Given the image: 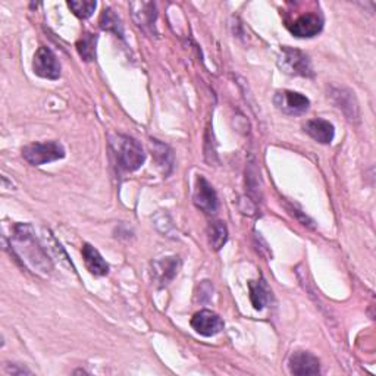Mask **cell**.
<instances>
[{
	"instance_id": "21",
	"label": "cell",
	"mask_w": 376,
	"mask_h": 376,
	"mask_svg": "<svg viewBox=\"0 0 376 376\" xmlns=\"http://www.w3.org/2000/svg\"><path fill=\"white\" fill-rule=\"evenodd\" d=\"M68 6L75 16L81 18V20H87L95 13L97 2H95V0H73V2H68Z\"/></svg>"
},
{
	"instance_id": "5",
	"label": "cell",
	"mask_w": 376,
	"mask_h": 376,
	"mask_svg": "<svg viewBox=\"0 0 376 376\" xmlns=\"http://www.w3.org/2000/svg\"><path fill=\"white\" fill-rule=\"evenodd\" d=\"M34 74L46 80H58L61 77V63L51 49L42 46L34 55Z\"/></svg>"
},
{
	"instance_id": "7",
	"label": "cell",
	"mask_w": 376,
	"mask_h": 376,
	"mask_svg": "<svg viewBox=\"0 0 376 376\" xmlns=\"http://www.w3.org/2000/svg\"><path fill=\"white\" fill-rule=\"evenodd\" d=\"M193 200L197 207L207 214H214L218 212L219 202H218L217 191H214L212 184L202 175H199V178H197V181H195Z\"/></svg>"
},
{
	"instance_id": "10",
	"label": "cell",
	"mask_w": 376,
	"mask_h": 376,
	"mask_svg": "<svg viewBox=\"0 0 376 376\" xmlns=\"http://www.w3.org/2000/svg\"><path fill=\"white\" fill-rule=\"evenodd\" d=\"M289 369L297 376L317 375L320 372V363L317 357L309 351H296L289 360Z\"/></svg>"
},
{
	"instance_id": "22",
	"label": "cell",
	"mask_w": 376,
	"mask_h": 376,
	"mask_svg": "<svg viewBox=\"0 0 376 376\" xmlns=\"http://www.w3.org/2000/svg\"><path fill=\"white\" fill-rule=\"evenodd\" d=\"M6 372L12 373V375H24V373H31V370L25 369V368H18L16 365H8L6 366Z\"/></svg>"
},
{
	"instance_id": "15",
	"label": "cell",
	"mask_w": 376,
	"mask_h": 376,
	"mask_svg": "<svg viewBox=\"0 0 376 376\" xmlns=\"http://www.w3.org/2000/svg\"><path fill=\"white\" fill-rule=\"evenodd\" d=\"M81 253H83L84 263L87 266L88 272L96 275V277H104V275L109 274V265L104 262L102 255L97 252V250L92 244L85 243L83 245Z\"/></svg>"
},
{
	"instance_id": "13",
	"label": "cell",
	"mask_w": 376,
	"mask_h": 376,
	"mask_svg": "<svg viewBox=\"0 0 376 376\" xmlns=\"http://www.w3.org/2000/svg\"><path fill=\"white\" fill-rule=\"evenodd\" d=\"M329 96L334 104L338 109H341L348 119H359V104H357L353 92L347 88H332Z\"/></svg>"
},
{
	"instance_id": "12",
	"label": "cell",
	"mask_w": 376,
	"mask_h": 376,
	"mask_svg": "<svg viewBox=\"0 0 376 376\" xmlns=\"http://www.w3.org/2000/svg\"><path fill=\"white\" fill-rule=\"evenodd\" d=\"M303 130L306 134H309L315 141L320 142V145H329L334 140L335 128L334 125L327 119H310L303 125Z\"/></svg>"
},
{
	"instance_id": "1",
	"label": "cell",
	"mask_w": 376,
	"mask_h": 376,
	"mask_svg": "<svg viewBox=\"0 0 376 376\" xmlns=\"http://www.w3.org/2000/svg\"><path fill=\"white\" fill-rule=\"evenodd\" d=\"M11 244L13 245L15 252L20 253L23 259L32 263L35 269L47 272L51 267L47 255L39 245L37 240H35L32 228L28 224H18L13 226V236L11 238Z\"/></svg>"
},
{
	"instance_id": "9",
	"label": "cell",
	"mask_w": 376,
	"mask_h": 376,
	"mask_svg": "<svg viewBox=\"0 0 376 376\" xmlns=\"http://www.w3.org/2000/svg\"><path fill=\"white\" fill-rule=\"evenodd\" d=\"M193 329L203 336H213L219 334L225 324L219 315L212 310H200L197 312L191 319Z\"/></svg>"
},
{
	"instance_id": "19",
	"label": "cell",
	"mask_w": 376,
	"mask_h": 376,
	"mask_svg": "<svg viewBox=\"0 0 376 376\" xmlns=\"http://www.w3.org/2000/svg\"><path fill=\"white\" fill-rule=\"evenodd\" d=\"M207 234H209V244L213 250H221L226 241H228V229L226 225L221 221L218 222H213L210 224L209 229H207Z\"/></svg>"
},
{
	"instance_id": "3",
	"label": "cell",
	"mask_w": 376,
	"mask_h": 376,
	"mask_svg": "<svg viewBox=\"0 0 376 376\" xmlns=\"http://www.w3.org/2000/svg\"><path fill=\"white\" fill-rule=\"evenodd\" d=\"M278 66L282 73L289 75L304 77V78L315 77V71L309 56L304 51L293 49L290 46H284L281 49L278 56Z\"/></svg>"
},
{
	"instance_id": "11",
	"label": "cell",
	"mask_w": 376,
	"mask_h": 376,
	"mask_svg": "<svg viewBox=\"0 0 376 376\" xmlns=\"http://www.w3.org/2000/svg\"><path fill=\"white\" fill-rule=\"evenodd\" d=\"M131 11L137 27L147 34H154V23L157 18L156 5L152 2H134L131 4Z\"/></svg>"
},
{
	"instance_id": "4",
	"label": "cell",
	"mask_w": 376,
	"mask_h": 376,
	"mask_svg": "<svg viewBox=\"0 0 376 376\" xmlns=\"http://www.w3.org/2000/svg\"><path fill=\"white\" fill-rule=\"evenodd\" d=\"M23 157L30 165L42 166L65 157V149L58 141L32 142L23 149Z\"/></svg>"
},
{
	"instance_id": "20",
	"label": "cell",
	"mask_w": 376,
	"mask_h": 376,
	"mask_svg": "<svg viewBox=\"0 0 376 376\" xmlns=\"http://www.w3.org/2000/svg\"><path fill=\"white\" fill-rule=\"evenodd\" d=\"M152 150H153V156L156 159V162L160 168H164V171L166 172V166L169 168V171L172 169V164H174V156L171 149L164 145V142H160L157 140H152Z\"/></svg>"
},
{
	"instance_id": "17",
	"label": "cell",
	"mask_w": 376,
	"mask_h": 376,
	"mask_svg": "<svg viewBox=\"0 0 376 376\" xmlns=\"http://www.w3.org/2000/svg\"><path fill=\"white\" fill-rule=\"evenodd\" d=\"M96 46L97 35L92 32H84L81 39L77 42V50L85 62H93L96 59Z\"/></svg>"
},
{
	"instance_id": "14",
	"label": "cell",
	"mask_w": 376,
	"mask_h": 376,
	"mask_svg": "<svg viewBox=\"0 0 376 376\" xmlns=\"http://www.w3.org/2000/svg\"><path fill=\"white\" fill-rule=\"evenodd\" d=\"M180 266H181L180 257L176 256L156 260L153 263V277L157 279L160 286H164L175 278L178 271H180Z\"/></svg>"
},
{
	"instance_id": "8",
	"label": "cell",
	"mask_w": 376,
	"mask_h": 376,
	"mask_svg": "<svg viewBox=\"0 0 376 376\" xmlns=\"http://www.w3.org/2000/svg\"><path fill=\"white\" fill-rule=\"evenodd\" d=\"M324 28V18L320 13L308 12L298 16L293 24H289V30L298 39H310L317 35Z\"/></svg>"
},
{
	"instance_id": "16",
	"label": "cell",
	"mask_w": 376,
	"mask_h": 376,
	"mask_svg": "<svg viewBox=\"0 0 376 376\" xmlns=\"http://www.w3.org/2000/svg\"><path fill=\"white\" fill-rule=\"evenodd\" d=\"M248 289H250V300H252V304L256 310H263L267 304L271 303L272 293L269 290V286H267V284L265 282V279L250 281Z\"/></svg>"
},
{
	"instance_id": "18",
	"label": "cell",
	"mask_w": 376,
	"mask_h": 376,
	"mask_svg": "<svg viewBox=\"0 0 376 376\" xmlns=\"http://www.w3.org/2000/svg\"><path fill=\"white\" fill-rule=\"evenodd\" d=\"M99 25L102 30L104 31H111L115 32L119 37L123 35V25L121 18L116 15V12H114L112 8H106L102 15H100V20H99Z\"/></svg>"
},
{
	"instance_id": "2",
	"label": "cell",
	"mask_w": 376,
	"mask_h": 376,
	"mask_svg": "<svg viewBox=\"0 0 376 376\" xmlns=\"http://www.w3.org/2000/svg\"><path fill=\"white\" fill-rule=\"evenodd\" d=\"M111 147L118 166L125 172H134L145 164L146 153L140 142L133 137L115 134L111 137Z\"/></svg>"
},
{
	"instance_id": "6",
	"label": "cell",
	"mask_w": 376,
	"mask_h": 376,
	"mask_svg": "<svg viewBox=\"0 0 376 376\" xmlns=\"http://www.w3.org/2000/svg\"><path fill=\"white\" fill-rule=\"evenodd\" d=\"M274 103L282 114L290 116H298L306 114L310 107V100L306 96L291 90L277 92Z\"/></svg>"
}]
</instances>
